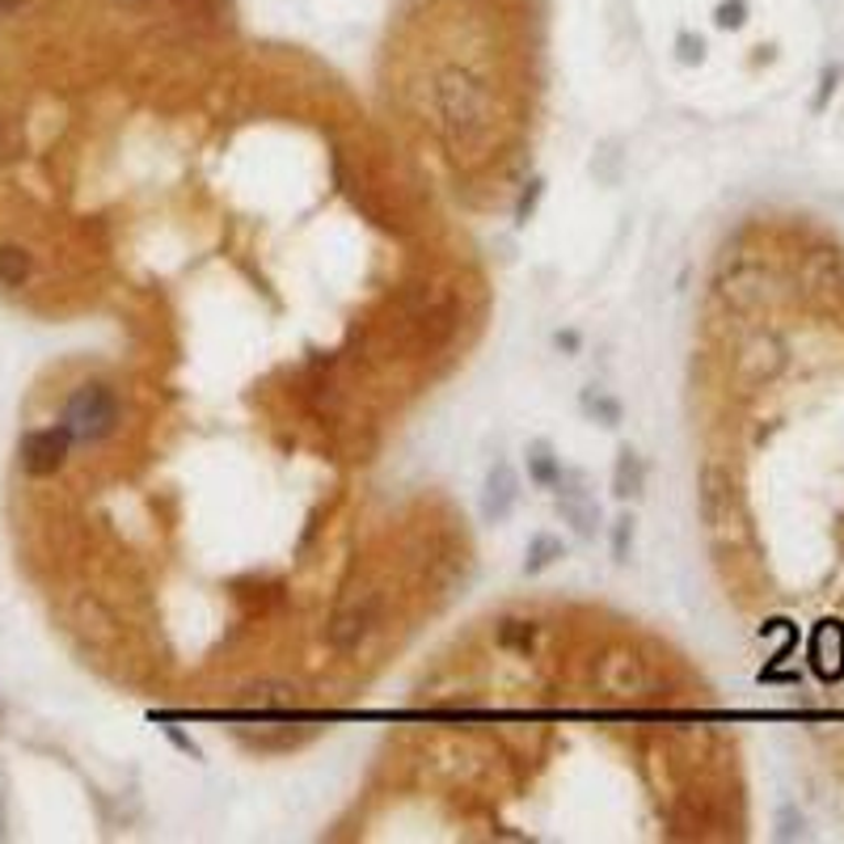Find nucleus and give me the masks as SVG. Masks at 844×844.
Segmentation results:
<instances>
[{
	"instance_id": "11",
	"label": "nucleus",
	"mask_w": 844,
	"mask_h": 844,
	"mask_svg": "<svg viewBox=\"0 0 844 844\" xmlns=\"http://www.w3.org/2000/svg\"><path fill=\"white\" fill-rule=\"evenodd\" d=\"M520 494H524V485H520L515 464H511V460H494L490 473H485V482H482V520L485 524H506V520L515 515V506H520Z\"/></svg>"
},
{
	"instance_id": "29",
	"label": "nucleus",
	"mask_w": 844,
	"mask_h": 844,
	"mask_svg": "<svg viewBox=\"0 0 844 844\" xmlns=\"http://www.w3.org/2000/svg\"><path fill=\"white\" fill-rule=\"evenodd\" d=\"M22 4H30V0H0V18H9V13H18Z\"/></svg>"
},
{
	"instance_id": "16",
	"label": "nucleus",
	"mask_w": 844,
	"mask_h": 844,
	"mask_svg": "<svg viewBox=\"0 0 844 844\" xmlns=\"http://www.w3.org/2000/svg\"><path fill=\"white\" fill-rule=\"evenodd\" d=\"M34 279V254L18 242H0V288L18 291Z\"/></svg>"
},
{
	"instance_id": "22",
	"label": "nucleus",
	"mask_w": 844,
	"mask_h": 844,
	"mask_svg": "<svg viewBox=\"0 0 844 844\" xmlns=\"http://www.w3.org/2000/svg\"><path fill=\"white\" fill-rule=\"evenodd\" d=\"M629 557H633V515H617L612 520V562L629 566Z\"/></svg>"
},
{
	"instance_id": "9",
	"label": "nucleus",
	"mask_w": 844,
	"mask_h": 844,
	"mask_svg": "<svg viewBox=\"0 0 844 844\" xmlns=\"http://www.w3.org/2000/svg\"><path fill=\"white\" fill-rule=\"evenodd\" d=\"M798 284L815 300H836L844 296V254L836 245H811L798 263Z\"/></svg>"
},
{
	"instance_id": "25",
	"label": "nucleus",
	"mask_w": 844,
	"mask_h": 844,
	"mask_svg": "<svg viewBox=\"0 0 844 844\" xmlns=\"http://www.w3.org/2000/svg\"><path fill=\"white\" fill-rule=\"evenodd\" d=\"M675 60H680V64H688V68H693V64H701V60H705V39H701V34H693V30L675 34Z\"/></svg>"
},
{
	"instance_id": "5",
	"label": "nucleus",
	"mask_w": 844,
	"mask_h": 844,
	"mask_svg": "<svg viewBox=\"0 0 844 844\" xmlns=\"http://www.w3.org/2000/svg\"><path fill=\"white\" fill-rule=\"evenodd\" d=\"M714 291L726 309L735 313H756L765 309L772 296V270L765 266V258L756 254H730L718 266V279H714Z\"/></svg>"
},
{
	"instance_id": "30",
	"label": "nucleus",
	"mask_w": 844,
	"mask_h": 844,
	"mask_svg": "<svg viewBox=\"0 0 844 844\" xmlns=\"http://www.w3.org/2000/svg\"><path fill=\"white\" fill-rule=\"evenodd\" d=\"M0 723H4V697H0Z\"/></svg>"
},
{
	"instance_id": "19",
	"label": "nucleus",
	"mask_w": 844,
	"mask_h": 844,
	"mask_svg": "<svg viewBox=\"0 0 844 844\" xmlns=\"http://www.w3.org/2000/svg\"><path fill=\"white\" fill-rule=\"evenodd\" d=\"M528 478L545 490H554V482L562 478V457L554 452L549 439H532L528 444Z\"/></svg>"
},
{
	"instance_id": "26",
	"label": "nucleus",
	"mask_w": 844,
	"mask_h": 844,
	"mask_svg": "<svg viewBox=\"0 0 844 844\" xmlns=\"http://www.w3.org/2000/svg\"><path fill=\"white\" fill-rule=\"evenodd\" d=\"M161 730H165V739H169V744H173L178 751H182V756H191V760H203V748L194 744L191 735H182L178 726H161Z\"/></svg>"
},
{
	"instance_id": "20",
	"label": "nucleus",
	"mask_w": 844,
	"mask_h": 844,
	"mask_svg": "<svg viewBox=\"0 0 844 844\" xmlns=\"http://www.w3.org/2000/svg\"><path fill=\"white\" fill-rule=\"evenodd\" d=\"M579 406L583 414H587L591 423H600V427H621V418H626V406H621L612 393H603V388H583Z\"/></svg>"
},
{
	"instance_id": "3",
	"label": "nucleus",
	"mask_w": 844,
	"mask_h": 844,
	"mask_svg": "<svg viewBox=\"0 0 844 844\" xmlns=\"http://www.w3.org/2000/svg\"><path fill=\"white\" fill-rule=\"evenodd\" d=\"M591 688L603 701L617 705H647V701L663 697V680L647 667V659H638L633 651H608L591 667Z\"/></svg>"
},
{
	"instance_id": "27",
	"label": "nucleus",
	"mask_w": 844,
	"mask_h": 844,
	"mask_svg": "<svg viewBox=\"0 0 844 844\" xmlns=\"http://www.w3.org/2000/svg\"><path fill=\"white\" fill-rule=\"evenodd\" d=\"M836 81H841V68H823V76H820V97H815V110H823V106H827V97L836 94Z\"/></svg>"
},
{
	"instance_id": "10",
	"label": "nucleus",
	"mask_w": 844,
	"mask_h": 844,
	"mask_svg": "<svg viewBox=\"0 0 844 844\" xmlns=\"http://www.w3.org/2000/svg\"><path fill=\"white\" fill-rule=\"evenodd\" d=\"M806 663L820 684H841L844 680V626L836 617H827L811 629L806 638Z\"/></svg>"
},
{
	"instance_id": "14",
	"label": "nucleus",
	"mask_w": 844,
	"mask_h": 844,
	"mask_svg": "<svg viewBox=\"0 0 844 844\" xmlns=\"http://www.w3.org/2000/svg\"><path fill=\"white\" fill-rule=\"evenodd\" d=\"M317 735V726H284V723H266V726H237V739L249 751H291L300 744H309Z\"/></svg>"
},
{
	"instance_id": "31",
	"label": "nucleus",
	"mask_w": 844,
	"mask_h": 844,
	"mask_svg": "<svg viewBox=\"0 0 844 844\" xmlns=\"http://www.w3.org/2000/svg\"><path fill=\"white\" fill-rule=\"evenodd\" d=\"M119 4H145V0H119Z\"/></svg>"
},
{
	"instance_id": "2",
	"label": "nucleus",
	"mask_w": 844,
	"mask_h": 844,
	"mask_svg": "<svg viewBox=\"0 0 844 844\" xmlns=\"http://www.w3.org/2000/svg\"><path fill=\"white\" fill-rule=\"evenodd\" d=\"M119 393L102 381H85L68 393L64 410H60V427L73 435V444H102L119 431Z\"/></svg>"
},
{
	"instance_id": "7",
	"label": "nucleus",
	"mask_w": 844,
	"mask_h": 844,
	"mask_svg": "<svg viewBox=\"0 0 844 844\" xmlns=\"http://www.w3.org/2000/svg\"><path fill=\"white\" fill-rule=\"evenodd\" d=\"M554 506H557V515H562V524H570V532H575L579 541H596L600 503L591 499L583 469H566V464H562V478L554 482Z\"/></svg>"
},
{
	"instance_id": "23",
	"label": "nucleus",
	"mask_w": 844,
	"mask_h": 844,
	"mask_svg": "<svg viewBox=\"0 0 844 844\" xmlns=\"http://www.w3.org/2000/svg\"><path fill=\"white\" fill-rule=\"evenodd\" d=\"M541 199H545V178H528V186H524V191H520V199H515V224H520V228H524V224L536 216Z\"/></svg>"
},
{
	"instance_id": "12",
	"label": "nucleus",
	"mask_w": 844,
	"mask_h": 844,
	"mask_svg": "<svg viewBox=\"0 0 844 844\" xmlns=\"http://www.w3.org/2000/svg\"><path fill=\"white\" fill-rule=\"evenodd\" d=\"M786 355H790L786 342L772 334V330H756V334L739 346V360L735 363H739V372L748 376L751 385H760V381H772V376L786 367Z\"/></svg>"
},
{
	"instance_id": "8",
	"label": "nucleus",
	"mask_w": 844,
	"mask_h": 844,
	"mask_svg": "<svg viewBox=\"0 0 844 844\" xmlns=\"http://www.w3.org/2000/svg\"><path fill=\"white\" fill-rule=\"evenodd\" d=\"M73 452V435L64 431L60 423L55 427H39V431H25L18 444V460L30 478H51L64 469V460Z\"/></svg>"
},
{
	"instance_id": "18",
	"label": "nucleus",
	"mask_w": 844,
	"mask_h": 844,
	"mask_svg": "<svg viewBox=\"0 0 844 844\" xmlns=\"http://www.w3.org/2000/svg\"><path fill=\"white\" fill-rule=\"evenodd\" d=\"M536 638H541V626L536 621H524V617H503L494 626V642L511 654H532L536 651Z\"/></svg>"
},
{
	"instance_id": "13",
	"label": "nucleus",
	"mask_w": 844,
	"mask_h": 844,
	"mask_svg": "<svg viewBox=\"0 0 844 844\" xmlns=\"http://www.w3.org/2000/svg\"><path fill=\"white\" fill-rule=\"evenodd\" d=\"M242 709L249 714H270V718H279V714H291V709H300V688L288 684V680H254V684H245L242 688Z\"/></svg>"
},
{
	"instance_id": "24",
	"label": "nucleus",
	"mask_w": 844,
	"mask_h": 844,
	"mask_svg": "<svg viewBox=\"0 0 844 844\" xmlns=\"http://www.w3.org/2000/svg\"><path fill=\"white\" fill-rule=\"evenodd\" d=\"M714 25H718V30H744V25H748V0H718Z\"/></svg>"
},
{
	"instance_id": "28",
	"label": "nucleus",
	"mask_w": 844,
	"mask_h": 844,
	"mask_svg": "<svg viewBox=\"0 0 844 844\" xmlns=\"http://www.w3.org/2000/svg\"><path fill=\"white\" fill-rule=\"evenodd\" d=\"M554 342H557V351H566V355H575V351H579V346H583L579 330H557Z\"/></svg>"
},
{
	"instance_id": "1",
	"label": "nucleus",
	"mask_w": 844,
	"mask_h": 844,
	"mask_svg": "<svg viewBox=\"0 0 844 844\" xmlns=\"http://www.w3.org/2000/svg\"><path fill=\"white\" fill-rule=\"evenodd\" d=\"M435 131L452 157H478L494 136V89L469 64H444L431 76Z\"/></svg>"
},
{
	"instance_id": "21",
	"label": "nucleus",
	"mask_w": 844,
	"mask_h": 844,
	"mask_svg": "<svg viewBox=\"0 0 844 844\" xmlns=\"http://www.w3.org/2000/svg\"><path fill=\"white\" fill-rule=\"evenodd\" d=\"M25 157V127L9 110H0V169L18 165Z\"/></svg>"
},
{
	"instance_id": "4",
	"label": "nucleus",
	"mask_w": 844,
	"mask_h": 844,
	"mask_svg": "<svg viewBox=\"0 0 844 844\" xmlns=\"http://www.w3.org/2000/svg\"><path fill=\"white\" fill-rule=\"evenodd\" d=\"M381 612H385V596L381 587H355L334 603L330 621H325V642L334 654H355L367 647V638L381 626Z\"/></svg>"
},
{
	"instance_id": "17",
	"label": "nucleus",
	"mask_w": 844,
	"mask_h": 844,
	"mask_svg": "<svg viewBox=\"0 0 844 844\" xmlns=\"http://www.w3.org/2000/svg\"><path fill=\"white\" fill-rule=\"evenodd\" d=\"M566 557V545H562V536L554 532H532L528 549H524V575H545L549 566H557Z\"/></svg>"
},
{
	"instance_id": "15",
	"label": "nucleus",
	"mask_w": 844,
	"mask_h": 844,
	"mask_svg": "<svg viewBox=\"0 0 844 844\" xmlns=\"http://www.w3.org/2000/svg\"><path fill=\"white\" fill-rule=\"evenodd\" d=\"M642 490H647V464L633 448H621L612 464V499L633 503V499H642Z\"/></svg>"
},
{
	"instance_id": "6",
	"label": "nucleus",
	"mask_w": 844,
	"mask_h": 844,
	"mask_svg": "<svg viewBox=\"0 0 844 844\" xmlns=\"http://www.w3.org/2000/svg\"><path fill=\"white\" fill-rule=\"evenodd\" d=\"M697 511L701 524L714 541H723L726 532L735 528L739 520V490H735V478L726 473L723 464H705L697 478Z\"/></svg>"
}]
</instances>
